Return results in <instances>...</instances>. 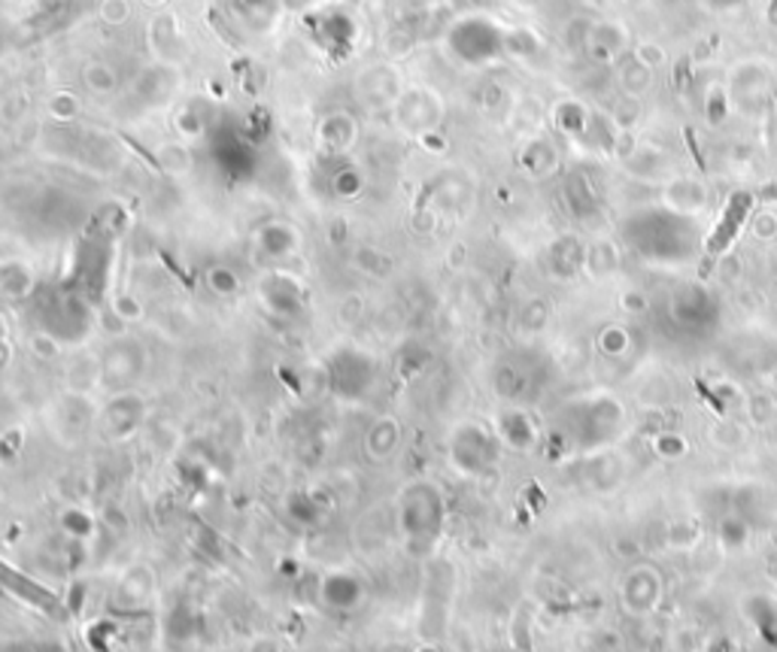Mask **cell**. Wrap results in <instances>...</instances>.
Listing matches in <instances>:
<instances>
[{"instance_id": "44dd1931", "label": "cell", "mask_w": 777, "mask_h": 652, "mask_svg": "<svg viewBox=\"0 0 777 652\" xmlns=\"http://www.w3.org/2000/svg\"><path fill=\"white\" fill-rule=\"evenodd\" d=\"M147 3H152V7H161V3H164V0H147Z\"/></svg>"}, {"instance_id": "3957f363", "label": "cell", "mask_w": 777, "mask_h": 652, "mask_svg": "<svg viewBox=\"0 0 777 652\" xmlns=\"http://www.w3.org/2000/svg\"><path fill=\"white\" fill-rule=\"evenodd\" d=\"M505 53V31L486 22L480 15H471L456 27V55L471 65H483L489 58Z\"/></svg>"}, {"instance_id": "e0dca14e", "label": "cell", "mask_w": 777, "mask_h": 652, "mask_svg": "<svg viewBox=\"0 0 777 652\" xmlns=\"http://www.w3.org/2000/svg\"><path fill=\"white\" fill-rule=\"evenodd\" d=\"M97 15H101V22H104V25L121 27V25H128V22H131L135 7H131V0H101Z\"/></svg>"}, {"instance_id": "2e32d148", "label": "cell", "mask_w": 777, "mask_h": 652, "mask_svg": "<svg viewBox=\"0 0 777 652\" xmlns=\"http://www.w3.org/2000/svg\"><path fill=\"white\" fill-rule=\"evenodd\" d=\"M395 440H398V428H395V422L383 419L380 426L371 428V434H368V450H371L374 458H389L392 450H395Z\"/></svg>"}, {"instance_id": "ffe728a7", "label": "cell", "mask_w": 777, "mask_h": 652, "mask_svg": "<svg viewBox=\"0 0 777 652\" xmlns=\"http://www.w3.org/2000/svg\"><path fill=\"white\" fill-rule=\"evenodd\" d=\"M243 7H246V10H270L274 0H243Z\"/></svg>"}, {"instance_id": "8992f818", "label": "cell", "mask_w": 777, "mask_h": 652, "mask_svg": "<svg viewBox=\"0 0 777 652\" xmlns=\"http://www.w3.org/2000/svg\"><path fill=\"white\" fill-rule=\"evenodd\" d=\"M583 49L595 65H614L623 55L631 53V34L623 22H595L583 34Z\"/></svg>"}, {"instance_id": "7c38bea8", "label": "cell", "mask_w": 777, "mask_h": 652, "mask_svg": "<svg viewBox=\"0 0 777 652\" xmlns=\"http://www.w3.org/2000/svg\"><path fill=\"white\" fill-rule=\"evenodd\" d=\"M119 70L109 65V61H101L94 58L89 65H82V85L85 92L92 97H109V94L119 92Z\"/></svg>"}, {"instance_id": "277c9868", "label": "cell", "mask_w": 777, "mask_h": 652, "mask_svg": "<svg viewBox=\"0 0 777 652\" xmlns=\"http://www.w3.org/2000/svg\"><path fill=\"white\" fill-rule=\"evenodd\" d=\"M356 89H359L368 107H395L398 97L404 94V82L398 67L380 61V65L364 67L359 80H356Z\"/></svg>"}, {"instance_id": "52a82bcc", "label": "cell", "mask_w": 777, "mask_h": 652, "mask_svg": "<svg viewBox=\"0 0 777 652\" xmlns=\"http://www.w3.org/2000/svg\"><path fill=\"white\" fill-rule=\"evenodd\" d=\"M143 371V347L137 340H116L104 356V380L107 386H128Z\"/></svg>"}, {"instance_id": "9a60e30c", "label": "cell", "mask_w": 777, "mask_h": 652, "mask_svg": "<svg viewBox=\"0 0 777 652\" xmlns=\"http://www.w3.org/2000/svg\"><path fill=\"white\" fill-rule=\"evenodd\" d=\"M653 67H647L643 61H638L635 55H626L623 58V65H619V85H623V92H626V97H641L643 92H650V85H653Z\"/></svg>"}, {"instance_id": "5bb4252c", "label": "cell", "mask_w": 777, "mask_h": 652, "mask_svg": "<svg viewBox=\"0 0 777 652\" xmlns=\"http://www.w3.org/2000/svg\"><path fill=\"white\" fill-rule=\"evenodd\" d=\"M258 249L270 258H282V255L295 253L298 249V231L295 228L282 225V222H270L258 231Z\"/></svg>"}, {"instance_id": "4fadbf2b", "label": "cell", "mask_w": 777, "mask_h": 652, "mask_svg": "<svg viewBox=\"0 0 777 652\" xmlns=\"http://www.w3.org/2000/svg\"><path fill=\"white\" fill-rule=\"evenodd\" d=\"M553 121H556V128L565 133V137H583V133H590L592 128V116L590 109L583 107L580 101H575V97H568V101H563L559 107L553 109Z\"/></svg>"}, {"instance_id": "ac0fdd59", "label": "cell", "mask_w": 777, "mask_h": 652, "mask_svg": "<svg viewBox=\"0 0 777 652\" xmlns=\"http://www.w3.org/2000/svg\"><path fill=\"white\" fill-rule=\"evenodd\" d=\"M631 55H635L638 61H643L647 67H653V70L665 65V53H662V46H653V43H641Z\"/></svg>"}, {"instance_id": "6da1fadb", "label": "cell", "mask_w": 777, "mask_h": 652, "mask_svg": "<svg viewBox=\"0 0 777 652\" xmlns=\"http://www.w3.org/2000/svg\"><path fill=\"white\" fill-rule=\"evenodd\" d=\"M772 92H775V73L759 58L741 61V65L732 67L729 82H726L729 104L741 109V113H747V116L763 113L768 107V101H772Z\"/></svg>"}, {"instance_id": "5b68a950", "label": "cell", "mask_w": 777, "mask_h": 652, "mask_svg": "<svg viewBox=\"0 0 777 652\" xmlns=\"http://www.w3.org/2000/svg\"><path fill=\"white\" fill-rule=\"evenodd\" d=\"M392 109H395V119H398L402 128L419 133L438 128V121H441L443 116L441 97L429 92V89H410V92H404L402 97H398V104Z\"/></svg>"}, {"instance_id": "d6986e66", "label": "cell", "mask_w": 777, "mask_h": 652, "mask_svg": "<svg viewBox=\"0 0 777 652\" xmlns=\"http://www.w3.org/2000/svg\"><path fill=\"white\" fill-rule=\"evenodd\" d=\"M753 231H756L759 237H772V234H777V219L772 213L756 216V222H753Z\"/></svg>"}, {"instance_id": "9c48e42d", "label": "cell", "mask_w": 777, "mask_h": 652, "mask_svg": "<svg viewBox=\"0 0 777 652\" xmlns=\"http://www.w3.org/2000/svg\"><path fill=\"white\" fill-rule=\"evenodd\" d=\"M320 140L325 152L344 155V152H349V149L356 147V140H359V121L352 119L349 113H340V109H337V113L322 119Z\"/></svg>"}, {"instance_id": "7a4b0ae2", "label": "cell", "mask_w": 777, "mask_h": 652, "mask_svg": "<svg viewBox=\"0 0 777 652\" xmlns=\"http://www.w3.org/2000/svg\"><path fill=\"white\" fill-rule=\"evenodd\" d=\"M402 528L404 537L416 544V540H426L441 528V494L434 492L426 482H416L407 492L402 494Z\"/></svg>"}, {"instance_id": "ba28073f", "label": "cell", "mask_w": 777, "mask_h": 652, "mask_svg": "<svg viewBox=\"0 0 777 652\" xmlns=\"http://www.w3.org/2000/svg\"><path fill=\"white\" fill-rule=\"evenodd\" d=\"M149 46H152L159 65H174L179 53H183V27L176 22V15L164 13L152 22V27H149Z\"/></svg>"}, {"instance_id": "8fae6325", "label": "cell", "mask_w": 777, "mask_h": 652, "mask_svg": "<svg viewBox=\"0 0 777 652\" xmlns=\"http://www.w3.org/2000/svg\"><path fill=\"white\" fill-rule=\"evenodd\" d=\"M322 598H325V604H332V607L349 610V607H356V604L364 598L362 583L349 571L328 573L325 583H322Z\"/></svg>"}, {"instance_id": "30bf717a", "label": "cell", "mask_w": 777, "mask_h": 652, "mask_svg": "<svg viewBox=\"0 0 777 652\" xmlns=\"http://www.w3.org/2000/svg\"><path fill=\"white\" fill-rule=\"evenodd\" d=\"M665 203H669L671 213L696 216L708 207V188L693 176H681L665 188Z\"/></svg>"}]
</instances>
